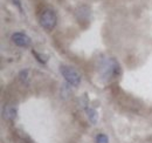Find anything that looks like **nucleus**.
<instances>
[{
	"mask_svg": "<svg viewBox=\"0 0 152 143\" xmlns=\"http://www.w3.org/2000/svg\"><path fill=\"white\" fill-rule=\"evenodd\" d=\"M99 74L103 80H111L116 79L121 75V66L115 57H108L101 62L99 66Z\"/></svg>",
	"mask_w": 152,
	"mask_h": 143,
	"instance_id": "1",
	"label": "nucleus"
},
{
	"mask_svg": "<svg viewBox=\"0 0 152 143\" xmlns=\"http://www.w3.org/2000/svg\"><path fill=\"white\" fill-rule=\"evenodd\" d=\"M39 21H40V25H41V27L43 29H46V31H53L55 28L57 22L56 13L53 10H50V8H46L39 15Z\"/></svg>",
	"mask_w": 152,
	"mask_h": 143,
	"instance_id": "2",
	"label": "nucleus"
},
{
	"mask_svg": "<svg viewBox=\"0 0 152 143\" xmlns=\"http://www.w3.org/2000/svg\"><path fill=\"white\" fill-rule=\"evenodd\" d=\"M60 73L64 77V80L68 82V85H70L73 87H78L80 86L82 77L75 68H73L70 66H67V65H61L60 66Z\"/></svg>",
	"mask_w": 152,
	"mask_h": 143,
	"instance_id": "3",
	"label": "nucleus"
},
{
	"mask_svg": "<svg viewBox=\"0 0 152 143\" xmlns=\"http://www.w3.org/2000/svg\"><path fill=\"white\" fill-rule=\"evenodd\" d=\"M12 41L17 45V46H19V47H29L31 46V43H32V40H31V38L27 35V34H25V33H22V32H15V33H13L12 34Z\"/></svg>",
	"mask_w": 152,
	"mask_h": 143,
	"instance_id": "4",
	"label": "nucleus"
},
{
	"mask_svg": "<svg viewBox=\"0 0 152 143\" xmlns=\"http://www.w3.org/2000/svg\"><path fill=\"white\" fill-rule=\"evenodd\" d=\"M90 14H91V11L88 6H80L75 12V15L78 22L80 24H83V22H89V18H90Z\"/></svg>",
	"mask_w": 152,
	"mask_h": 143,
	"instance_id": "5",
	"label": "nucleus"
},
{
	"mask_svg": "<svg viewBox=\"0 0 152 143\" xmlns=\"http://www.w3.org/2000/svg\"><path fill=\"white\" fill-rule=\"evenodd\" d=\"M2 115H4V119L5 120H8V121H12L17 117V107L14 105H7L5 106L4 110H2Z\"/></svg>",
	"mask_w": 152,
	"mask_h": 143,
	"instance_id": "6",
	"label": "nucleus"
},
{
	"mask_svg": "<svg viewBox=\"0 0 152 143\" xmlns=\"http://www.w3.org/2000/svg\"><path fill=\"white\" fill-rule=\"evenodd\" d=\"M84 110H86V114H87V117H88L89 122L91 125H96L97 121H98V113H97V110L91 107L84 108Z\"/></svg>",
	"mask_w": 152,
	"mask_h": 143,
	"instance_id": "7",
	"label": "nucleus"
},
{
	"mask_svg": "<svg viewBox=\"0 0 152 143\" xmlns=\"http://www.w3.org/2000/svg\"><path fill=\"white\" fill-rule=\"evenodd\" d=\"M28 74H29V71H28V69H23V71L20 72V74H19L20 81H21L23 85H28Z\"/></svg>",
	"mask_w": 152,
	"mask_h": 143,
	"instance_id": "8",
	"label": "nucleus"
},
{
	"mask_svg": "<svg viewBox=\"0 0 152 143\" xmlns=\"http://www.w3.org/2000/svg\"><path fill=\"white\" fill-rule=\"evenodd\" d=\"M96 143H109V139L105 134H98L96 136Z\"/></svg>",
	"mask_w": 152,
	"mask_h": 143,
	"instance_id": "9",
	"label": "nucleus"
},
{
	"mask_svg": "<svg viewBox=\"0 0 152 143\" xmlns=\"http://www.w3.org/2000/svg\"><path fill=\"white\" fill-rule=\"evenodd\" d=\"M32 53L34 54V55H35V56H37V59H38V61H40V62H41V63H46V62H47V60H46V59H42V56H41V55H40V54H38V53H37V52H35V51H32Z\"/></svg>",
	"mask_w": 152,
	"mask_h": 143,
	"instance_id": "10",
	"label": "nucleus"
},
{
	"mask_svg": "<svg viewBox=\"0 0 152 143\" xmlns=\"http://www.w3.org/2000/svg\"><path fill=\"white\" fill-rule=\"evenodd\" d=\"M13 2H14V5H17L19 7L20 12H22V7H21V4H20V0H13Z\"/></svg>",
	"mask_w": 152,
	"mask_h": 143,
	"instance_id": "11",
	"label": "nucleus"
}]
</instances>
